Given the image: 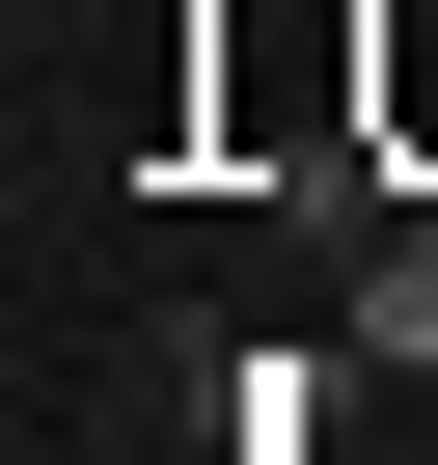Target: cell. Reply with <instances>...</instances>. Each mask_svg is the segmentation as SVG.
<instances>
[{
    "instance_id": "7a4b0ae2",
    "label": "cell",
    "mask_w": 438,
    "mask_h": 465,
    "mask_svg": "<svg viewBox=\"0 0 438 465\" xmlns=\"http://www.w3.org/2000/svg\"><path fill=\"white\" fill-rule=\"evenodd\" d=\"M383 164H438V0H383Z\"/></svg>"
},
{
    "instance_id": "6da1fadb",
    "label": "cell",
    "mask_w": 438,
    "mask_h": 465,
    "mask_svg": "<svg viewBox=\"0 0 438 465\" xmlns=\"http://www.w3.org/2000/svg\"><path fill=\"white\" fill-rule=\"evenodd\" d=\"M356 356H411V383H438V219H383V247H356Z\"/></svg>"
}]
</instances>
